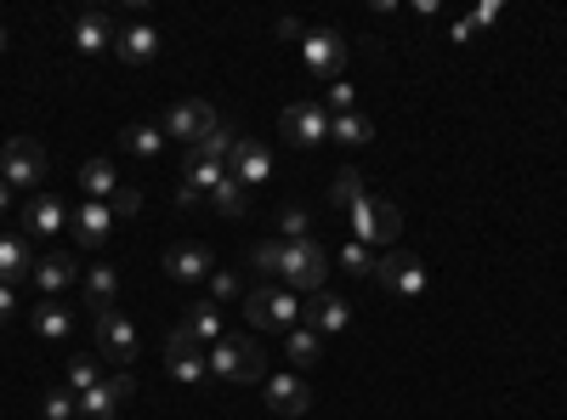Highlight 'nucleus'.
Instances as JSON below:
<instances>
[{
  "instance_id": "nucleus-1",
  "label": "nucleus",
  "mask_w": 567,
  "mask_h": 420,
  "mask_svg": "<svg viewBox=\"0 0 567 420\" xmlns=\"http://www.w3.org/2000/svg\"><path fill=\"white\" fill-rule=\"evenodd\" d=\"M279 279H284V290L313 296L329 279V250L318 239H279Z\"/></svg>"
},
{
  "instance_id": "nucleus-2",
  "label": "nucleus",
  "mask_w": 567,
  "mask_h": 420,
  "mask_svg": "<svg viewBox=\"0 0 567 420\" xmlns=\"http://www.w3.org/2000/svg\"><path fill=\"white\" fill-rule=\"evenodd\" d=\"M211 375L216 381H233V386H256L267 381V352L256 336H222L211 347Z\"/></svg>"
},
{
  "instance_id": "nucleus-3",
  "label": "nucleus",
  "mask_w": 567,
  "mask_h": 420,
  "mask_svg": "<svg viewBox=\"0 0 567 420\" xmlns=\"http://www.w3.org/2000/svg\"><path fill=\"white\" fill-rule=\"evenodd\" d=\"M245 318L256 330H295L302 325V302H295V290H284V284H256V290H245Z\"/></svg>"
},
{
  "instance_id": "nucleus-4",
  "label": "nucleus",
  "mask_w": 567,
  "mask_h": 420,
  "mask_svg": "<svg viewBox=\"0 0 567 420\" xmlns=\"http://www.w3.org/2000/svg\"><path fill=\"white\" fill-rule=\"evenodd\" d=\"M347 222H352L358 245H392L397 234H404V211H397L392 200H375V193H363V200L347 211Z\"/></svg>"
},
{
  "instance_id": "nucleus-5",
  "label": "nucleus",
  "mask_w": 567,
  "mask_h": 420,
  "mask_svg": "<svg viewBox=\"0 0 567 420\" xmlns=\"http://www.w3.org/2000/svg\"><path fill=\"white\" fill-rule=\"evenodd\" d=\"M165 370H171V381H182V386H211V381H216L205 341H199L188 325L171 330V341H165Z\"/></svg>"
},
{
  "instance_id": "nucleus-6",
  "label": "nucleus",
  "mask_w": 567,
  "mask_h": 420,
  "mask_svg": "<svg viewBox=\"0 0 567 420\" xmlns=\"http://www.w3.org/2000/svg\"><path fill=\"white\" fill-rule=\"evenodd\" d=\"M46 171H52V154H46L35 137H12L7 148H0V177H7L12 188L46 182Z\"/></svg>"
},
{
  "instance_id": "nucleus-7",
  "label": "nucleus",
  "mask_w": 567,
  "mask_h": 420,
  "mask_svg": "<svg viewBox=\"0 0 567 420\" xmlns=\"http://www.w3.org/2000/svg\"><path fill=\"white\" fill-rule=\"evenodd\" d=\"M279 125H284V137H290L295 148H318V143L329 137V109L313 103V97H295V103H284Z\"/></svg>"
},
{
  "instance_id": "nucleus-8",
  "label": "nucleus",
  "mask_w": 567,
  "mask_h": 420,
  "mask_svg": "<svg viewBox=\"0 0 567 420\" xmlns=\"http://www.w3.org/2000/svg\"><path fill=\"white\" fill-rule=\"evenodd\" d=\"M375 284H386L392 296H420L426 290V262L409 256V250H386V256H375Z\"/></svg>"
},
{
  "instance_id": "nucleus-9",
  "label": "nucleus",
  "mask_w": 567,
  "mask_h": 420,
  "mask_svg": "<svg viewBox=\"0 0 567 420\" xmlns=\"http://www.w3.org/2000/svg\"><path fill=\"white\" fill-rule=\"evenodd\" d=\"M216 114H211V103H199V97H188V103H171V114H165V137H177V143H188V148H199L211 132H216Z\"/></svg>"
},
{
  "instance_id": "nucleus-10",
  "label": "nucleus",
  "mask_w": 567,
  "mask_h": 420,
  "mask_svg": "<svg viewBox=\"0 0 567 420\" xmlns=\"http://www.w3.org/2000/svg\"><path fill=\"white\" fill-rule=\"evenodd\" d=\"M91 330H97V347H103L114 364H131V359H137V325H131L125 313H114V307H109V313H97V318H91Z\"/></svg>"
},
{
  "instance_id": "nucleus-11",
  "label": "nucleus",
  "mask_w": 567,
  "mask_h": 420,
  "mask_svg": "<svg viewBox=\"0 0 567 420\" xmlns=\"http://www.w3.org/2000/svg\"><path fill=\"white\" fill-rule=\"evenodd\" d=\"M302 63H307V75H318V80L341 75L347 69V41L336 35V29H313V35L302 41Z\"/></svg>"
},
{
  "instance_id": "nucleus-12",
  "label": "nucleus",
  "mask_w": 567,
  "mask_h": 420,
  "mask_svg": "<svg viewBox=\"0 0 567 420\" xmlns=\"http://www.w3.org/2000/svg\"><path fill=\"white\" fill-rule=\"evenodd\" d=\"M227 177L239 182V188L267 182V177H273V148L256 143V137H239V148H233V159H227Z\"/></svg>"
},
{
  "instance_id": "nucleus-13",
  "label": "nucleus",
  "mask_w": 567,
  "mask_h": 420,
  "mask_svg": "<svg viewBox=\"0 0 567 420\" xmlns=\"http://www.w3.org/2000/svg\"><path fill=\"white\" fill-rule=\"evenodd\" d=\"M302 325L318 330V336H341L352 325V307L341 296H329V290H313V296L302 302Z\"/></svg>"
},
{
  "instance_id": "nucleus-14",
  "label": "nucleus",
  "mask_w": 567,
  "mask_h": 420,
  "mask_svg": "<svg viewBox=\"0 0 567 420\" xmlns=\"http://www.w3.org/2000/svg\"><path fill=\"white\" fill-rule=\"evenodd\" d=\"M261 386H267V409L284 415V420H295V415L313 409V386H307L302 375H267Z\"/></svg>"
},
{
  "instance_id": "nucleus-15",
  "label": "nucleus",
  "mask_w": 567,
  "mask_h": 420,
  "mask_svg": "<svg viewBox=\"0 0 567 420\" xmlns=\"http://www.w3.org/2000/svg\"><path fill=\"white\" fill-rule=\"evenodd\" d=\"M165 273H171L177 284H199V279H211V250L205 245H171L165 250Z\"/></svg>"
},
{
  "instance_id": "nucleus-16",
  "label": "nucleus",
  "mask_w": 567,
  "mask_h": 420,
  "mask_svg": "<svg viewBox=\"0 0 567 420\" xmlns=\"http://www.w3.org/2000/svg\"><path fill=\"white\" fill-rule=\"evenodd\" d=\"M114 41H120V29L109 23V12H80L75 18V52L97 57V52H109Z\"/></svg>"
},
{
  "instance_id": "nucleus-17",
  "label": "nucleus",
  "mask_w": 567,
  "mask_h": 420,
  "mask_svg": "<svg viewBox=\"0 0 567 420\" xmlns=\"http://www.w3.org/2000/svg\"><path fill=\"white\" fill-rule=\"evenodd\" d=\"M18 279H35V250L18 234H0V284L18 290Z\"/></svg>"
},
{
  "instance_id": "nucleus-18",
  "label": "nucleus",
  "mask_w": 567,
  "mask_h": 420,
  "mask_svg": "<svg viewBox=\"0 0 567 420\" xmlns=\"http://www.w3.org/2000/svg\"><path fill=\"white\" fill-rule=\"evenodd\" d=\"M109 234H114V211H109L103 200H91V205L75 211V239H80V245H103Z\"/></svg>"
},
{
  "instance_id": "nucleus-19",
  "label": "nucleus",
  "mask_w": 567,
  "mask_h": 420,
  "mask_svg": "<svg viewBox=\"0 0 567 420\" xmlns=\"http://www.w3.org/2000/svg\"><path fill=\"white\" fill-rule=\"evenodd\" d=\"M114 52H120V63H154V52H159L154 23H131V29H120Z\"/></svg>"
},
{
  "instance_id": "nucleus-20",
  "label": "nucleus",
  "mask_w": 567,
  "mask_h": 420,
  "mask_svg": "<svg viewBox=\"0 0 567 420\" xmlns=\"http://www.w3.org/2000/svg\"><path fill=\"white\" fill-rule=\"evenodd\" d=\"M23 222H29V234H57L63 222H69V205H63V200H52V193H41V200H29Z\"/></svg>"
},
{
  "instance_id": "nucleus-21",
  "label": "nucleus",
  "mask_w": 567,
  "mask_h": 420,
  "mask_svg": "<svg viewBox=\"0 0 567 420\" xmlns=\"http://www.w3.org/2000/svg\"><path fill=\"white\" fill-rule=\"evenodd\" d=\"M75 279H80V268H75V256H63V250L46 256V262H35V284L46 290V296H57V290L75 284Z\"/></svg>"
},
{
  "instance_id": "nucleus-22",
  "label": "nucleus",
  "mask_w": 567,
  "mask_h": 420,
  "mask_svg": "<svg viewBox=\"0 0 567 420\" xmlns=\"http://www.w3.org/2000/svg\"><path fill=\"white\" fill-rule=\"evenodd\" d=\"M86 296H91V307H97V313H109V307H114V296H120V273H114L109 262H97V268L86 273Z\"/></svg>"
},
{
  "instance_id": "nucleus-23",
  "label": "nucleus",
  "mask_w": 567,
  "mask_h": 420,
  "mask_svg": "<svg viewBox=\"0 0 567 420\" xmlns=\"http://www.w3.org/2000/svg\"><path fill=\"white\" fill-rule=\"evenodd\" d=\"M69 330H75V313H69V307H57V302H41V307H35V336L69 341Z\"/></svg>"
},
{
  "instance_id": "nucleus-24",
  "label": "nucleus",
  "mask_w": 567,
  "mask_h": 420,
  "mask_svg": "<svg viewBox=\"0 0 567 420\" xmlns=\"http://www.w3.org/2000/svg\"><path fill=\"white\" fill-rule=\"evenodd\" d=\"M329 137H336V143H347V148H358V143H370L375 137V120L370 114H336V120H329Z\"/></svg>"
},
{
  "instance_id": "nucleus-25",
  "label": "nucleus",
  "mask_w": 567,
  "mask_h": 420,
  "mask_svg": "<svg viewBox=\"0 0 567 420\" xmlns=\"http://www.w3.org/2000/svg\"><path fill=\"white\" fill-rule=\"evenodd\" d=\"M80 188L91 193V200H114L120 177H114V166H109V159H86V166H80Z\"/></svg>"
},
{
  "instance_id": "nucleus-26",
  "label": "nucleus",
  "mask_w": 567,
  "mask_h": 420,
  "mask_svg": "<svg viewBox=\"0 0 567 420\" xmlns=\"http://www.w3.org/2000/svg\"><path fill=\"white\" fill-rule=\"evenodd\" d=\"M227 182V166H211V159H199V154H188V188L199 193V200H211V193Z\"/></svg>"
},
{
  "instance_id": "nucleus-27",
  "label": "nucleus",
  "mask_w": 567,
  "mask_h": 420,
  "mask_svg": "<svg viewBox=\"0 0 567 420\" xmlns=\"http://www.w3.org/2000/svg\"><path fill=\"white\" fill-rule=\"evenodd\" d=\"M188 330H193L199 341L216 347V341L227 336V330H222V307H216V302H193V307H188Z\"/></svg>"
},
{
  "instance_id": "nucleus-28",
  "label": "nucleus",
  "mask_w": 567,
  "mask_h": 420,
  "mask_svg": "<svg viewBox=\"0 0 567 420\" xmlns=\"http://www.w3.org/2000/svg\"><path fill=\"white\" fill-rule=\"evenodd\" d=\"M120 148L137 154V159H154V154L165 148V132H159V125H125V132H120Z\"/></svg>"
},
{
  "instance_id": "nucleus-29",
  "label": "nucleus",
  "mask_w": 567,
  "mask_h": 420,
  "mask_svg": "<svg viewBox=\"0 0 567 420\" xmlns=\"http://www.w3.org/2000/svg\"><path fill=\"white\" fill-rule=\"evenodd\" d=\"M363 193H370V188H363L358 166H341V171H336V182H329V205H336V211H352V205L363 200Z\"/></svg>"
},
{
  "instance_id": "nucleus-30",
  "label": "nucleus",
  "mask_w": 567,
  "mask_h": 420,
  "mask_svg": "<svg viewBox=\"0 0 567 420\" xmlns=\"http://www.w3.org/2000/svg\"><path fill=\"white\" fill-rule=\"evenodd\" d=\"M284 352H290V364H318V352H324V336L307 330V325H295L284 336Z\"/></svg>"
},
{
  "instance_id": "nucleus-31",
  "label": "nucleus",
  "mask_w": 567,
  "mask_h": 420,
  "mask_svg": "<svg viewBox=\"0 0 567 420\" xmlns=\"http://www.w3.org/2000/svg\"><path fill=\"white\" fill-rule=\"evenodd\" d=\"M233 148H239V132H233V125H216V132L199 143V148H188V154H199V159H211V166H227L233 159Z\"/></svg>"
},
{
  "instance_id": "nucleus-32",
  "label": "nucleus",
  "mask_w": 567,
  "mask_h": 420,
  "mask_svg": "<svg viewBox=\"0 0 567 420\" xmlns=\"http://www.w3.org/2000/svg\"><path fill=\"white\" fill-rule=\"evenodd\" d=\"M211 211H216V216H245V211H250V188H239V182L227 177V182L211 193Z\"/></svg>"
},
{
  "instance_id": "nucleus-33",
  "label": "nucleus",
  "mask_w": 567,
  "mask_h": 420,
  "mask_svg": "<svg viewBox=\"0 0 567 420\" xmlns=\"http://www.w3.org/2000/svg\"><path fill=\"white\" fill-rule=\"evenodd\" d=\"M80 415H86V420H120V398L109 393V381L91 386V393L80 398Z\"/></svg>"
},
{
  "instance_id": "nucleus-34",
  "label": "nucleus",
  "mask_w": 567,
  "mask_h": 420,
  "mask_svg": "<svg viewBox=\"0 0 567 420\" xmlns=\"http://www.w3.org/2000/svg\"><path fill=\"white\" fill-rule=\"evenodd\" d=\"M336 262H341L352 279H375V250H370V245H358V239H347V245H341Z\"/></svg>"
},
{
  "instance_id": "nucleus-35",
  "label": "nucleus",
  "mask_w": 567,
  "mask_h": 420,
  "mask_svg": "<svg viewBox=\"0 0 567 420\" xmlns=\"http://www.w3.org/2000/svg\"><path fill=\"white\" fill-rule=\"evenodd\" d=\"M91 386H103V375H97V364H91V359H69V393H75V398H86Z\"/></svg>"
},
{
  "instance_id": "nucleus-36",
  "label": "nucleus",
  "mask_w": 567,
  "mask_h": 420,
  "mask_svg": "<svg viewBox=\"0 0 567 420\" xmlns=\"http://www.w3.org/2000/svg\"><path fill=\"white\" fill-rule=\"evenodd\" d=\"M41 415H46V420H75V415H80V398H75V393H46Z\"/></svg>"
},
{
  "instance_id": "nucleus-37",
  "label": "nucleus",
  "mask_w": 567,
  "mask_h": 420,
  "mask_svg": "<svg viewBox=\"0 0 567 420\" xmlns=\"http://www.w3.org/2000/svg\"><path fill=\"white\" fill-rule=\"evenodd\" d=\"M352 103H358V91H352L347 80H336V86H329V103H324V109H329V120H336V114H352Z\"/></svg>"
},
{
  "instance_id": "nucleus-38",
  "label": "nucleus",
  "mask_w": 567,
  "mask_h": 420,
  "mask_svg": "<svg viewBox=\"0 0 567 420\" xmlns=\"http://www.w3.org/2000/svg\"><path fill=\"white\" fill-rule=\"evenodd\" d=\"M279 228H284V239H307V211L302 205H284L279 211Z\"/></svg>"
},
{
  "instance_id": "nucleus-39",
  "label": "nucleus",
  "mask_w": 567,
  "mask_h": 420,
  "mask_svg": "<svg viewBox=\"0 0 567 420\" xmlns=\"http://www.w3.org/2000/svg\"><path fill=\"white\" fill-rule=\"evenodd\" d=\"M137 205H143V193H137V188H125V182L114 188V200H109V211H114V216H137Z\"/></svg>"
},
{
  "instance_id": "nucleus-40",
  "label": "nucleus",
  "mask_w": 567,
  "mask_h": 420,
  "mask_svg": "<svg viewBox=\"0 0 567 420\" xmlns=\"http://www.w3.org/2000/svg\"><path fill=\"white\" fill-rule=\"evenodd\" d=\"M256 273H279V239H267V245H256Z\"/></svg>"
},
{
  "instance_id": "nucleus-41",
  "label": "nucleus",
  "mask_w": 567,
  "mask_h": 420,
  "mask_svg": "<svg viewBox=\"0 0 567 420\" xmlns=\"http://www.w3.org/2000/svg\"><path fill=\"white\" fill-rule=\"evenodd\" d=\"M211 296H216V302H233V296H239V279H233V273H211Z\"/></svg>"
},
{
  "instance_id": "nucleus-42",
  "label": "nucleus",
  "mask_w": 567,
  "mask_h": 420,
  "mask_svg": "<svg viewBox=\"0 0 567 420\" xmlns=\"http://www.w3.org/2000/svg\"><path fill=\"white\" fill-rule=\"evenodd\" d=\"M449 41H454V46H472V41H477V23H472V18H454V23H449Z\"/></svg>"
},
{
  "instance_id": "nucleus-43",
  "label": "nucleus",
  "mask_w": 567,
  "mask_h": 420,
  "mask_svg": "<svg viewBox=\"0 0 567 420\" xmlns=\"http://www.w3.org/2000/svg\"><path fill=\"white\" fill-rule=\"evenodd\" d=\"M499 12H506V7H499V0H477L472 23H477V29H488V23H499Z\"/></svg>"
},
{
  "instance_id": "nucleus-44",
  "label": "nucleus",
  "mask_w": 567,
  "mask_h": 420,
  "mask_svg": "<svg viewBox=\"0 0 567 420\" xmlns=\"http://www.w3.org/2000/svg\"><path fill=\"white\" fill-rule=\"evenodd\" d=\"M109 393H114V398H120V404H125V398H131V393H137V381H131V375H125V370H120V375H109Z\"/></svg>"
},
{
  "instance_id": "nucleus-45",
  "label": "nucleus",
  "mask_w": 567,
  "mask_h": 420,
  "mask_svg": "<svg viewBox=\"0 0 567 420\" xmlns=\"http://www.w3.org/2000/svg\"><path fill=\"white\" fill-rule=\"evenodd\" d=\"M7 318H18V290L0 284V325H7Z\"/></svg>"
},
{
  "instance_id": "nucleus-46",
  "label": "nucleus",
  "mask_w": 567,
  "mask_h": 420,
  "mask_svg": "<svg viewBox=\"0 0 567 420\" xmlns=\"http://www.w3.org/2000/svg\"><path fill=\"white\" fill-rule=\"evenodd\" d=\"M279 41H307V29L295 23V18H279Z\"/></svg>"
},
{
  "instance_id": "nucleus-47",
  "label": "nucleus",
  "mask_w": 567,
  "mask_h": 420,
  "mask_svg": "<svg viewBox=\"0 0 567 420\" xmlns=\"http://www.w3.org/2000/svg\"><path fill=\"white\" fill-rule=\"evenodd\" d=\"M7 211H12V182L0 177V216H7Z\"/></svg>"
},
{
  "instance_id": "nucleus-48",
  "label": "nucleus",
  "mask_w": 567,
  "mask_h": 420,
  "mask_svg": "<svg viewBox=\"0 0 567 420\" xmlns=\"http://www.w3.org/2000/svg\"><path fill=\"white\" fill-rule=\"evenodd\" d=\"M0 52H7V29H0Z\"/></svg>"
}]
</instances>
